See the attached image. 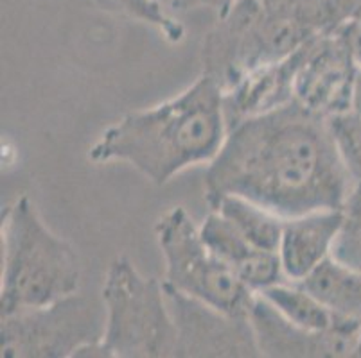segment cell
Here are the masks:
<instances>
[{
  "label": "cell",
  "instance_id": "cell-14",
  "mask_svg": "<svg viewBox=\"0 0 361 358\" xmlns=\"http://www.w3.org/2000/svg\"><path fill=\"white\" fill-rule=\"evenodd\" d=\"M297 283L334 315L361 321V272L333 255Z\"/></svg>",
  "mask_w": 361,
  "mask_h": 358
},
{
  "label": "cell",
  "instance_id": "cell-4",
  "mask_svg": "<svg viewBox=\"0 0 361 358\" xmlns=\"http://www.w3.org/2000/svg\"><path fill=\"white\" fill-rule=\"evenodd\" d=\"M103 339L75 358L175 357L176 326L164 281L144 276L126 256L111 262L104 276Z\"/></svg>",
  "mask_w": 361,
  "mask_h": 358
},
{
  "label": "cell",
  "instance_id": "cell-6",
  "mask_svg": "<svg viewBox=\"0 0 361 358\" xmlns=\"http://www.w3.org/2000/svg\"><path fill=\"white\" fill-rule=\"evenodd\" d=\"M155 236L166 262V287L226 314L250 315L257 294L207 245L200 226L183 206L160 217Z\"/></svg>",
  "mask_w": 361,
  "mask_h": 358
},
{
  "label": "cell",
  "instance_id": "cell-1",
  "mask_svg": "<svg viewBox=\"0 0 361 358\" xmlns=\"http://www.w3.org/2000/svg\"><path fill=\"white\" fill-rule=\"evenodd\" d=\"M354 179L338 154L329 118L293 101L226 131L205 170L207 205L239 196L282 219L314 210H341Z\"/></svg>",
  "mask_w": 361,
  "mask_h": 358
},
{
  "label": "cell",
  "instance_id": "cell-3",
  "mask_svg": "<svg viewBox=\"0 0 361 358\" xmlns=\"http://www.w3.org/2000/svg\"><path fill=\"white\" fill-rule=\"evenodd\" d=\"M81 262L27 196L2 210L0 315L51 305L80 290Z\"/></svg>",
  "mask_w": 361,
  "mask_h": 358
},
{
  "label": "cell",
  "instance_id": "cell-16",
  "mask_svg": "<svg viewBox=\"0 0 361 358\" xmlns=\"http://www.w3.org/2000/svg\"><path fill=\"white\" fill-rule=\"evenodd\" d=\"M275 310L281 312L288 321L313 331L329 330L336 315L327 310L313 294L293 281H282L259 292Z\"/></svg>",
  "mask_w": 361,
  "mask_h": 358
},
{
  "label": "cell",
  "instance_id": "cell-11",
  "mask_svg": "<svg viewBox=\"0 0 361 358\" xmlns=\"http://www.w3.org/2000/svg\"><path fill=\"white\" fill-rule=\"evenodd\" d=\"M200 231L207 245L255 294L271 285L288 281L282 272L279 252L252 244L221 213L211 210L203 224L200 226Z\"/></svg>",
  "mask_w": 361,
  "mask_h": 358
},
{
  "label": "cell",
  "instance_id": "cell-19",
  "mask_svg": "<svg viewBox=\"0 0 361 358\" xmlns=\"http://www.w3.org/2000/svg\"><path fill=\"white\" fill-rule=\"evenodd\" d=\"M338 154L354 183H361V115L345 110L329 118Z\"/></svg>",
  "mask_w": 361,
  "mask_h": 358
},
{
  "label": "cell",
  "instance_id": "cell-13",
  "mask_svg": "<svg viewBox=\"0 0 361 358\" xmlns=\"http://www.w3.org/2000/svg\"><path fill=\"white\" fill-rule=\"evenodd\" d=\"M298 49L281 61L250 72L223 94L226 126L231 127L245 118L270 113L293 103L295 75L300 61Z\"/></svg>",
  "mask_w": 361,
  "mask_h": 358
},
{
  "label": "cell",
  "instance_id": "cell-24",
  "mask_svg": "<svg viewBox=\"0 0 361 358\" xmlns=\"http://www.w3.org/2000/svg\"><path fill=\"white\" fill-rule=\"evenodd\" d=\"M356 357L361 358V337H360V344H357V350H356Z\"/></svg>",
  "mask_w": 361,
  "mask_h": 358
},
{
  "label": "cell",
  "instance_id": "cell-17",
  "mask_svg": "<svg viewBox=\"0 0 361 358\" xmlns=\"http://www.w3.org/2000/svg\"><path fill=\"white\" fill-rule=\"evenodd\" d=\"M92 4L108 15L119 18L135 20L140 24L155 27L169 44H180L185 29L178 20L173 18L157 0H90Z\"/></svg>",
  "mask_w": 361,
  "mask_h": 358
},
{
  "label": "cell",
  "instance_id": "cell-8",
  "mask_svg": "<svg viewBox=\"0 0 361 358\" xmlns=\"http://www.w3.org/2000/svg\"><path fill=\"white\" fill-rule=\"evenodd\" d=\"M298 54L295 101L326 118L350 110L354 77L360 67L353 22L317 32L298 49Z\"/></svg>",
  "mask_w": 361,
  "mask_h": 358
},
{
  "label": "cell",
  "instance_id": "cell-23",
  "mask_svg": "<svg viewBox=\"0 0 361 358\" xmlns=\"http://www.w3.org/2000/svg\"><path fill=\"white\" fill-rule=\"evenodd\" d=\"M354 24V47H356V58L357 63L361 65V13L357 15L356 20H353Z\"/></svg>",
  "mask_w": 361,
  "mask_h": 358
},
{
  "label": "cell",
  "instance_id": "cell-2",
  "mask_svg": "<svg viewBox=\"0 0 361 358\" xmlns=\"http://www.w3.org/2000/svg\"><path fill=\"white\" fill-rule=\"evenodd\" d=\"M223 90L200 74L191 87L157 106L131 111L88 149L94 163H128L164 186L183 170L209 165L226 138Z\"/></svg>",
  "mask_w": 361,
  "mask_h": 358
},
{
  "label": "cell",
  "instance_id": "cell-10",
  "mask_svg": "<svg viewBox=\"0 0 361 358\" xmlns=\"http://www.w3.org/2000/svg\"><path fill=\"white\" fill-rule=\"evenodd\" d=\"M250 323L261 354L270 358L356 357L361 337V321L336 315L329 330H306L288 321L259 294L252 305Z\"/></svg>",
  "mask_w": 361,
  "mask_h": 358
},
{
  "label": "cell",
  "instance_id": "cell-9",
  "mask_svg": "<svg viewBox=\"0 0 361 358\" xmlns=\"http://www.w3.org/2000/svg\"><path fill=\"white\" fill-rule=\"evenodd\" d=\"M176 326L178 358H259L250 315H232L164 285Z\"/></svg>",
  "mask_w": 361,
  "mask_h": 358
},
{
  "label": "cell",
  "instance_id": "cell-22",
  "mask_svg": "<svg viewBox=\"0 0 361 358\" xmlns=\"http://www.w3.org/2000/svg\"><path fill=\"white\" fill-rule=\"evenodd\" d=\"M350 110L361 115V65L356 70V77H354L353 87V98H350Z\"/></svg>",
  "mask_w": 361,
  "mask_h": 358
},
{
  "label": "cell",
  "instance_id": "cell-20",
  "mask_svg": "<svg viewBox=\"0 0 361 358\" xmlns=\"http://www.w3.org/2000/svg\"><path fill=\"white\" fill-rule=\"evenodd\" d=\"M259 2L274 15L298 20L318 32L329 29L326 0H259Z\"/></svg>",
  "mask_w": 361,
  "mask_h": 358
},
{
  "label": "cell",
  "instance_id": "cell-7",
  "mask_svg": "<svg viewBox=\"0 0 361 358\" xmlns=\"http://www.w3.org/2000/svg\"><path fill=\"white\" fill-rule=\"evenodd\" d=\"M104 308L81 294L45 307L0 315V354L6 358H75L103 339Z\"/></svg>",
  "mask_w": 361,
  "mask_h": 358
},
{
  "label": "cell",
  "instance_id": "cell-15",
  "mask_svg": "<svg viewBox=\"0 0 361 358\" xmlns=\"http://www.w3.org/2000/svg\"><path fill=\"white\" fill-rule=\"evenodd\" d=\"M211 210L221 213L252 244L279 252L282 226H284V219L281 215L239 196L223 197Z\"/></svg>",
  "mask_w": 361,
  "mask_h": 358
},
{
  "label": "cell",
  "instance_id": "cell-5",
  "mask_svg": "<svg viewBox=\"0 0 361 358\" xmlns=\"http://www.w3.org/2000/svg\"><path fill=\"white\" fill-rule=\"evenodd\" d=\"M318 31L298 20L270 13L259 0H235L216 16L202 45V74L225 94L245 75L293 54Z\"/></svg>",
  "mask_w": 361,
  "mask_h": 358
},
{
  "label": "cell",
  "instance_id": "cell-18",
  "mask_svg": "<svg viewBox=\"0 0 361 358\" xmlns=\"http://www.w3.org/2000/svg\"><path fill=\"white\" fill-rule=\"evenodd\" d=\"M343 222L333 248V256L361 272V183H356L343 205Z\"/></svg>",
  "mask_w": 361,
  "mask_h": 358
},
{
  "label": "cell",
  "instance_id": "cell-21",
  "mask_svg": "<svg viewBox=\"0 0 361 358\" xmlns=\"http://www.w3.org/2000/svg\"><path fill=\"white\" fill-rule=\"evenodd\" d=\"M167 13H187L195 9H211L216 16L225 15L235 0H157Z\"/></svg>",
  "mask_w": 361,
  "mask_h": 358
},
{
  "label": "cell",
  "instance_id": "cell-12",
  "mask_svg": "<svg viewBox=\"0 0 361 358\" xmlns=\"http://www.w3.org/2000/svg\"><path fill=\"white\" fill-rule=\"evenodd\" d=\"M343 222V210H314L284 219L279 258L288 281L304 280L314 267L333 255Z\"/></svg>",
  "mask_w": 361,
  "mask_h": 358
}]
</instances>
